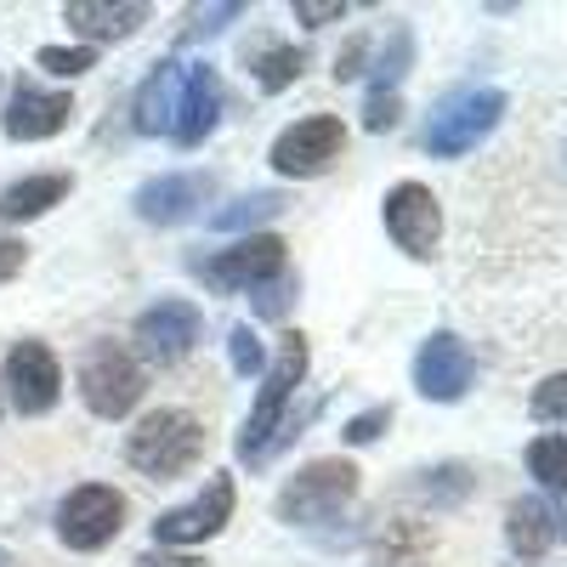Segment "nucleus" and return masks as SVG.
Instances as JSON below:
<instances>
[{"label":"nucleus","mask_w":567,"mask_h":567,"mask_svg":"<svg viewBox=\"0 0 567 567\" xmlns=\"http://www.w3.org/2000/svg\"><path fill=\"white\" fill-rule=\"evenodd\" d=\"M45 74H58V80H74L85 69H97V52L91 45H40V58H34Z\"/></svg>","instance_id":"nucleus-25"},{"label":"nucleus","mask_w":567,"mask_h":567,"mask_svg":"<svg viewBox=\"0 0 567 567\" xmlns=\"http://www.w3.org/2000/svg\"><path fill=\"white\" fill-rule=\"evenodd\" d=\"M0 120H7V142H45L74 120V97L69 91H40V85L23 80V85H12Z\"/></svg>","instance_id":"nucleus-15"},{"label":"nucleus","mask_w":567,"mask_h":567,"mask_svg":"<svg viewBox=\"0 0 567 567\" xmlns=\"http://www.w3.org/2000/svg\"><path fill=\"white\" fill-rule=\"evenodd\" d=\"M239 12H245L239 0H221V7H194V23L182 29V40H187V34H216L221 23H233V18H239Z\"/></svg>","instance_id":"nucleus-29"},{"label":"nucleus","mask_w":567,"mask_h":567,"mask_svg":"<svg viewBox=\"0 0 567 567\" xmlns=\"http://www.w3.org/2000/svg\"><path fill=\"white\" fill-rule=\"evenodd\" d=\"M210 194H216V176H210V171L154 176V182L136 194V216H142V221H154V227H171V221H187Z\"/></svg>","instance_id":"nucleus-16"},{"label":"nucleus","mask_w":567,"mask_h":567,"mask_svg":"<svg viewBox=\"0 0 567 567\" xmlns=\"http://www.w3.org/2000/svg\"><path fill=\"white\" fill-rule=\"evenodd\" d=\"M307 363H312L307 336H301V329H284V336H278V358H272L267 381H261V392H256V403H250V414H245V432H239V454H245V460H256L261 443L278 432V420H284V409H290L296 386L307 381Z\"/></svg>","instance_id":"nucleus-4"},{"label":"nucleus","mask_w":567,"mask_h":567,"mask_svg":"<svg viewBox=\"0 0 567 567\" xmlns=\"http://www.w3.org/2000/svg\"><path fill=\"white\" fill-rule=\"evenodd\" d=\"M403 114V97H381V91H369V103H363V125L369 131H392Z\"/></svg>","instance_id":"nucleus-30"},{"label":"nucleus","mask_w":567,"mask_h":567,"mask_svg":"<svg viewBox=\"0 0 567 567\" xmlns=\"http://www.w3.org/2000/svg\"><path fill=\"white\" fill-rule=\"evenodd\" d=\"M227 358H233V374H261V369H267L261 341H256V329H250V323H239V329L227 336Z\"/></svg>","instance_id":"nucleus-27"},{"label":"nucleus","mask_w":567,"mask_h":567,"mask_svg":"<svg viewBox=\"0 0 567 567\" xmlns=\"http://www.w3.org/2000/svg\"><path fill=\"white\" fill-rule=\"evenodd\" d=\"M290 284H267V290H256V318H278V312H290Z\"/></svg>","instance_id":"nucleus-33"},{"label":"nucleus","mask_w":567,"mask_h":567,"mask_svg":"<svg viewBox=\"0 0 567 567\" xmlns=\"http://www.w3.org/2000/svg\"><path fill=\"white\" fill-rule=\"evenodd\" d=\"M341 148H347V125H341L336 114H307V120H296L290 131H278V142H272L267 159H272L278 176L307 182V176H323L329 165H336Z\"/></svg>","instance_id":"nucleus-7"},{"label":"nucleus","mask_w":567,"mask_h":567,"mask_svg":"<svg viewBox=\"0 0 567 567\" xmlns=\"http://www.w3.org/2000/svg\"><path fill=\"white\" fill-rule=\"evenodd\" d=\"M347 7L341 0H329V7H318V0H296V18L307 23V29H318V23H329V18H341Z\"/></svg>","instance_id":"nucleus-35"},{"label":"nucleus","mask_w":567,"mask_h":567,"mask_svg":"<svg viewBox=\"0 0 567 567\" xmlns=\"http://www.w3.org/2000/svg\"><path fill=\"white\" fill-rule=\"evenodd\" d=\"M74 386H80V403L97 414V420H125L142 403V363L120 341H91L80 352Z\"/></svg>","instance_id":"nucleus-2"},{"label":"nucleus","mask_w":567,"mask_h":567,"mask_svg":"<svg viewBox=\"0 0 567 567\" xmlns=\"http://www.w3.org/2000/svg\"><path fill=\"white\" fill-rule=\"evenodd\" d=\"M154 12L148 7H136V0H69L63 7V23L91 45H109V40H125V34H136L142 23H148Z\"/></svg>","instance_id":"nucleus-18"},{"label":"nucleus","mask_w":567,"mask_h":567,"mask_svg":"<svg viewBox=\"0 0 567 567\" xmlns=\"http://www.w3.org/2000/svg\"><path fill=\"white\" fill-rule=\"evenodd\" d=\"M233 505H239L233 471H216L199 499H187V505H176V511L159 516V523H154V539H159L165 550H171V545H205V539H216V534L233 523Z\"/></svg>","instance_id":"nucleus-8"},{"label":"nucleus","mask_w":567,"mask_h":567,"mask_svg":"<svg viewBox=\"0 0 567 567\" xmlns=\"http://www.w3.org/2000/svg\"><path fill=\"white\" fill-rule=\"evenodd\" d=\"M363 58H369V34H352L336 58V80H358L363 74Z\"/></svg>","instance_id":"nucleus-31"},{"label":"nucleus","mask_w":567,"mask_h":567,"mask_svg":"<svg viewBox=\"0 0 567 567\" xmlns=\"http://www.w3.org/2000/svg\"><path fill=\"white\" fill-rule=\"evenodd\" d=\"M409 58H414V34H409V29H392V40H386L381 63H374V80H369V91H381V97H398V80H403Z\"/></svg>","instance_id":"nucleus-24"},{"label":"nucleus","mask_w":567,"mask_h":567,"mask_svg":"<svg viewBox=\"0 0 567 567\" xmlns=\"http://www.w3.org/2000/svg\"><path fill=\"white\" fill-rule=\"evenodd\" d=\"M505 539H511L516 556H545V550L561 539V511H556L550 499H539V494L516 499L511 516H505Z\"/></svg>","instance_id":"nucleus-20"},{"label":"nucleus","mask_w":567,"mask_h":567,"mask_svg":"<svg viewBox=\"0 0 567 567\" xmlns=\"http://www.w3.org/2000/svg\"><path fill=\"white\" fill-rule=\"evenodd\" d=\"M499 114H505V91L465 85V91H454V97H443L432 109L420 142H425V154H437V159H460V154H471L499 125Z\"/></svg>","instance_id":"nucleus-3"},{"label":"nucleus","mask_w":567,"mask_h":567,"mask_svg":"<svg viewBox=\"0 0 567 567\" xmlns=\"http://www.w3.org/2000/svg\"><path fill=\"white\" fill-rule=\"evenodd\" d=\"M381 216H386V233H392L398 250H409L414 261L437 256L443 210H437V194L425 182H398L392 194H386V205H381Z\"/></svg>","instance_id":"nucleus-11"},{"label":"nucleus","mask_w":567,"mask_h":567,"mask_svg":"<svg viewBox=\"0 0 567 567\" xmlns=\"http://www.w3.org/2000/svg\"><path fill=\"white\" fill-rule=\"evenodd\" d=\"M358 494V465L352 460H312V465H301L290 483H284V494H278V523H296V528H307V523H323V516H336L347 499Z\"/></svg>","instance_id":"nucleus-5"},{"label":"nucleus","mask_w":567,"mask_h":567,"mask_svg":"<svg viewBox=\"0 0 567 567\" xmlns=\"http://www.w3.org/2000/svg\"><path fill=\"white\" fill-rule=\"evenodd\" d=\"M69 176L63 171H40V176H23L12 187H0V227H23V221H40L45 210H58L69 199Z\"/></svg>","instance_id":"nucleus-19"},{"label":"nucleus","mask_w":567,"mask_h":567,"mask_svg":"<svg viewBox=\"0 0 567 567\" xmlns=\"http://www.w3.org/2000/svg\"><path fill=\"white\" fill-rule=\"evenodd\" d=\"M7 398L29 420L58 409V398H63V363H58V352L45 341H18L7 352Z\"/></svg>","instance_id":"nucleus-9"},{"label":"nucleus","mask_w":567,"mask_h":567,"mask_svg":"<svg viewBox=\"0 0 567 567\" xmlns=\"http://www.w3.org/2000/svg\"><path fill=\"white\" fill-rule=\"evenodd\" d=\"M125 528V494L109 488V483H80L74 494H63L58 505V539L80 556L114 545Z\"/></svg>","instance_id":"nucleus-6"},{"label":"nucleus","mask_w":567,"mask_h":567,"mask_svg":"<svg viewBox=\"0 0 567 567\" xmlns=\"http://www.w3.org/2000/svg\"><path fill=\"white\" fill-rule=\"evenodd\" d=\"M131 567H205L194 550H148V556H136Z\"/></svg>","instance_id":"nucleus-34"},{"label":"nucleus","mask_w":567,"mask_h":567,"mask_svg":"<svg viewBox=\"0 0 567 567\" xmlns=\"http://www.w3.org/2000/svg\"><path fill=\"white\" fill-rule=\"evenodd\" d=\"M221 103H227L221 74H216L210 63H187V85H182V103H176V120H171V142H176L182 154L199 148V142L216 131Z\"/></svg>","instance_id":"nucleus-14"},{"label":"nucleus","mask_w":567,"mask_h":567,"mask_svg":"<svg viewBox=\"0 0 567 567\" xmlns=\"http://www.w3.org/2000/svg\"><path fill=\"white\" fill-rule=\"evenodd\" d=\"M205 425L187 414V409H148L136 425H131V437H125V460L142 471V477H154V483H176L182 471H194L205 460Z\"/></svg>","instance_id":"nucleus-1"},{"label":"nucleus","mask_w":567,"mask_h":567,"mask_svg":"<svg viewBox=\"0 0 567 567\" xmlns=\"http://www.w3.org/2000/svg\"><path fill=\"white\" fill-rule=\"evenodd\" d=\"M256 85L267 91V97H278V91H290L307 69V45H267V52H256Z\"/></svg>","instance_id":"nucleus-21"},{"label":"nucleus","mask_w":567,"mask_h":567,"mask_svg":"<svg viewBox=\"0 0 567 567\" xmlns=\"http://www.w3.org/2000/svg\"><path fill=\"white\" fill-rule=\"evenodd\" d=\"M386 425H392V409L381 403V409H369V414H352L341 437H347V443L358 449V443H374V437H381V432H386Z\"/></svg>","instance_id":"nucleus-28"},{"label":"nucleus","mask_w":567,"mask_h":567,"mask_svg":"<svg viewBox=\"0 0 567 567\" xmlns=\"http://www.w3.org/2000/svg\"><path fill=\"white\" fill-rule=\"evenodd\" d=\"M414 386H420V398H432V403H460L471 392V352H465V341L449 336V329L425 336V347L414 352Z\"/></svg>","instance_id":"nucleus-13"},{"label":"nucleus","mask_w":567,"mask_h":567,"mask_svg":"<svg viewBox=\"0 0 567 567\" xmlns=\"http://www.w3.org/2000/svg\"><path fill=\"white\" fill-rule=\"evenodd\" d=\"M199 278L210 284V290L233 296V290H267V284L284 278V239H272V233H256V239H239L233 250H216Z\"/></svg>","instance_id":"nucleus-10"},{"label":"nucleus","mask_w":567,"mask_h":567,"mask_svg":"<svg viewBox=\"0 0 567 567\" xmlns=\"http://www.w3.org/2000/svg\"><path fill=\"white\" fill-rule=\"evenodd\" d=\"M0 567H7V550H0Z\"/></svg>","instance_id":"nucleus-36"},{"label":"nucleus","mask_w":567,"mask_h":567,"mask_svg":"<svg viewBox=\"0 0 567 567\" xmlns=\"http://www.w3.org/2000/svg\"><path fill=\"white\" fill-rule=\"evenodd\" d=\"M23 261H29V245H23V239H12V233H0V284L18 278V272H23Z\"/></svg>","instance_id":"nucleus-32"},{"label":"nucleus","mask_w":567,"mask_h":567,"mask_svg":"<svg viewBox=\"0 0 567 567\" xmlns=\"http://www.w3.org/2000/svg\"><path fill=\"white\" fill-rule=\"evenodd\" d=\"M528 409H534V420L567 425V374H550V381H539L534 398H528Z\"/></svg>","instance_id":"nucleus-26"},{"label":"nucleus","mask_w":567,"mask_h":567,"mask_svg":"<svg viewBox=\"0 0 567 567\" xmlns=\"http://www.w3.org/2000/svg\"><path fill=\"white\" fill-rule=\"evenodd\" d=\"M199 329H205V312L194 301H154L148 312H136V352L148 363H182L187 352L199 347Z\"/></svg>","instance_id":"nucleus-12"},{"label":"nucleus","mask_w":567,"mask_h":567,"mask_svg":"<svg viewBox=\"0 0 567 567\" xmlns=\"http://www.w3.org/2000/svg\"><path fill=\"white\" fill-rule=\"evenodd\" d=\"M528 471H534L545 488H561V494H567V437H561V432L534 437V443H528Z\"/></svg>","instance_id":"nucleus-23"},{"label":"nucleus","mask_w":567,"mask_h":567,"mask_svg":"<svg viewBox=\"0 0 567 567\" xmlns=\"http://www.w3.org/2000/svg\"><path fill=\"white\" fill-rule=\"evenodd\" d=\"M182 85H187V69L176 58L154 63V74L136 85L131 97V125L136 136H171V120H176V103H182Z\"/></svg>","instance_id":"nucleus-17"},{"label":"nucleus","mask_w":567,"mask_h":567,"mask_svg":"<svg viewBox=\"0 0 567 567\" xmlns=\"http://www.w3.org/2000/svg\"><path fill=\"white\" fill-rule=\"evenodd\" d=\"M284 205H290L284 194H245V199H233L227 210H216V216H210V227H216V233H245V227L272 221Z\"/></svg>","instance_id":"nucleus-22"}]
</instances>
